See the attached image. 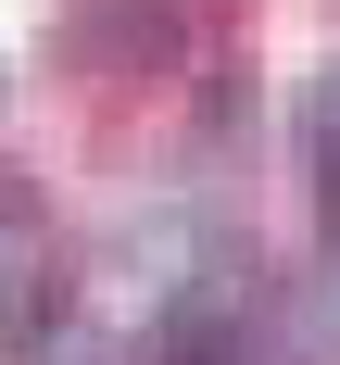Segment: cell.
<instances>
[{
    "instance_id": "6da1fadb",
    "label": "cell",
    "mask_w": 340,
    "mask_h": 365,
    "mask_svg": "<svg viewBox=\"0 0 340 365\" xmlns=\"http://www.w3.org/2000/svg\"><path fill=\"white\" fill-rule=\"evenodd\" d=\"M139 353H151V365H264V302H239V290H177L164 315H151Z\"/></svg>"
},
{
    "instance_id": "7a4b0ae2",
    "label": "cell",
    "mask_w": 340,
    "mask_h": 365,
    "mask_svg": "<svg viewBox=\"0 0 340 365\" xmlns=\"http://www.w3.org/2000/svg\"><path fill=\"white\" fill-rule=\"evenodd\" d=\"M88 63H164L177 26H164V0H88V38H76Z\"/></svg>"
}]
</instances>
